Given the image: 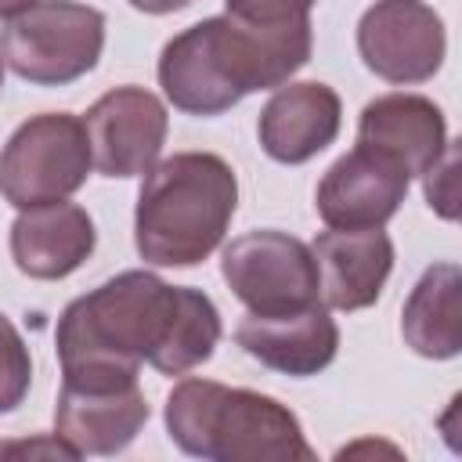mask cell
I'll list each match as a JSON object with an SVG mask.
<instances>
[{
    "label": "cell",
    "instance_id": "1",
    "mask_svg": "<svg viewBox=\"0 0 462 462\" xmlns=\"http://www.w3.org/2000/svg\"><path fill=\"white\" fill-rule=\"evenodd\" d=\"M217 303L191 285H166L152 271H123L72 300L54 332L65 368H130L144 361L162 375H184L220 343Z\"/></svg>",
    "mask_w": 462,
    "mask_h": 462
},
{
    "label": "cell",
    "instance_id": "2",
    "mask_svg": "<svg viewBox=\"0 0 462 462\" xmlns=\"http://www.w3.org/2000/svg\"><path fill=\"white\" fill-rule=\"evenodd\" d=\"M310 18L256 25L213 14L177 32L159 54V87L188 116H220L253 90L289 83L310 61Z\"/></svg>",
    "mask_w": 462,
    "mask_h": 462
},
{
    "label": "cell",
    "instance_id": "3",
    "mask_svg": "<svg viewBox=\"0 0 462 462\" xmlns=\"http://www.w3.org/2000/svg\"><path fill=\"white\" fill-rule=\"evenodd\" d=\"M238 177L217 152H173L144 173L134 209V245L155 267H195L227 235Z\"/></svg>",
    "mask_w": 462,
    "mask_h": 462
},
{
    "label": "cell",
    "instance_id": "4",
    "mask_svg": "<svg viewBox=\"0 0 462 462\" xmlns=\"http://www.w3.org/2000/svg\"><path fill=\"white\" fill-rule=\"evenodd\" d=\"M166 433L209 462H310L314 448L300 419L278 397L224 386L217 379H180L166 397Z\"/></svg>",
    "mask_w": 462,
    "mask_h": 462
},
{
    "label": "cell",
    "instance_id": "5",
    "mask_svg": "<svg viewBox=\"0 0 462 462\" xmlns=\"http://www.w3.org/2000/svg\"><path fill=\"white\" fill-rule=\"evenodd\" d=\"M105 51V14L76 0H32L4 18L0 61L25 83L65 87L87 76Z\"/></svg>",
    "mask_w": 462,
    "mask_h": 462
},
{
    "label": "cell",
    "instance_id": "6",
    "mask_svg": "<svg viewBox=\"0 0 462 462\" xmlns=\"http://www.w3.org/2000/svg\"><path fill=\"white\" fill-rule=\"evenodd\" d=\"M87 126L72 112L29 116L0 148V195L14 209L61 202L90 177Z\"/></svg>",
    "mask_w": 462,
    "mask_h": 462
},
{
    "label": "cell",
    "instance_id": "7",
    "mask_svg": "<svg viewBox=\"0 0 462 462\" xmlns=\"http://www.w3.org/2000/svg\"><path fill=\"white\" fill-rule=\"evenodd\" d=\"M148 422V401L130 368H65L54 404V437H61L76 458L119 455Z\"/></svg>",
    "mask_w": 462,
    "mask_h": 462
},
{
    "label": "cell",
    "instance_id": "8",
    "mask_svg": "<svg viewBox=\"0 0 462 462\" xmlns=\"http://www.w3.org/2000/svg\"><path fill=\"white\" fill-rule=\"evenodd\" d=\"M220 274L249 314H282L321 303L314 253L285 231H249L231 238L220 256Z\"/></svg>",
    "mask_w": 462,
    "mask_h": 462
},
{
    "label": "cell",
    "instance_id": "9",
    "mask_svg": "<svg viewBox=\"0 0 462 462\" xmlns=\"http://www.w3.org/2000/svg\"><path fill=\"white\" fill-rule=\"evenodd\" d=\"M357 54L386 83H426L444 65L448 32L422 0H375L357 22Z\"/></svg>",
    "mask_w": 462,
    "mask_h": 462
},
{
    "label": "cell",
    "instance_id": "10",
    "mask_svg": "<svg viewBox=\"0 0 462 462\" xmlns=\"http://www.w3.org/2000/svg\"><path fill=\"white\" fill-rule=\"evenodd\" d=\"M83 126L97 173L123 180V177H144L159 162L170 116L152 90L126 83L101 94L87 108Z\"/></svg>",
    "mask_w": 462,
    "mask_h": 462
},
{
    "label": "cell",
    "instance_id": "11",
    "mask_svg": "<svg viewBox=\"0 0 462 462\" xmlns=\"http://www.w3.org/2000/svg\"><path fill=\"white\" fill-rule=\"evenodd\" d=\"M408 170L379 148L354 144L339 155L314 191V209L328 227H383L408 195Z\"/></svg>",
    "mask_w": 462,
    "mask_h": 462
},
{
    "label": "cell",
    "instance_id": "12",
    "mask_svg": "<svg viewBox=\"0 0 462 462\" xmlns=\"http://www.w3.org/2000/svg\"><path fill=\"white\" fill-rule=\"evenodd\" d=\"M235 343L256 357L263 368L307 379L336 361L339 325L325 303L282 310V314H245L235 328Z\"/></svg>",
    "mask_w": 462,
    "mask_h": 462
},
{
    "label": "cell",
    "instance_id": "13",
    "mask_svg": "<svg viewBox=\"0 0 462 462\" xmlns=\"http://www.w3.org/2000/svg\"><path fill=\"white\" fill-rule=\"evenodd\" d=\"M310 253L318 267V296L332 310L372 307L393 271V242L383 227L321 231Z\"/></svg>",
    "mask_w": 462,
    "mask_h": 462
},
{
    "label": "cell",
    "instance_id": "14",
    "mask_svg": "<svg viewBox=\"0 0 462 462\" xmlns=\"http://www.w3.org/2000/svg\"><path fill=\"white\" fill-rule=\"evenodd\" d=\"M343 126V101L328 83H282L260 108V148L285 166H300L325 152Z\"/></svg>",
    "mask_w": 462,
    "mask_h": 462
},
{
    "label": "cell",
    "instance_id": "15",
    "mask_svg": "<svg viewBox=\"0 0 462 462\" xmlns=\"http://www.w3.org/2000/svg\"><path fill=\"white\" fill-rule=\"evenodd\" d=\"M97 245L94 220L76 202H43L18 209L11 224V260L25 278L58 282L79 271Z\"/></svg>",
    "mask_w": 462,
    "mask_h": 462
},
{
    "label": "cell",
    "instance_id": "16",
    "mask_svg": "<svg viewBox=\"0 0 462 462\" xmlns=\"http://www.w3.org/2000/svg\"><path fill=\"white\" fill-rule=\"evenodd\" d=\"M357 141L397 159L408 177H422L448 144V119L430 97L397 90L361 108Z\"/></svg>",
    "mask_w": 462,
    "mask_h": 462
},
{
    "label": "cell",
    "instance_id": "17",
    "mask_svg": "<svg viewBox=\"0 0 462 462\" xmlns=\"http://www.w3.org/2000/svg\"><path fill=\"white\" fill-rule=\"evenodd\" d=\"M462 271L444 260L422 271L401 310L404 343L430 361H451L462 350Z\"/></svg>",
    "mask_w": 462,
    "mask_h": 462
},
{
    "label": "cell",
    "instance_id": "18",
    "mask_svg": "<svg viewBox=\"0 0 462 462\" xmlns=\"http://www.w3.org/2000/svg\"><path fill=\"white\" fill-rule=\"evenodd\" d=\"M32 383V357L7 314H0V415L14 411Z\"/></svg>",
    "mask_w": 462,
    "mask_h": 462
},
{
    "label": "cell",
    "instance_id": "19",
    "mask_svg": "<svg viewBox=\"0 0 462 462\" xmlns=\"http://www.w3.org/2000/svg\"><path fill=\"white\" fill-rule=\"evenodd\" d=\"M422 180H426L422 188H426L430 209H437L444 220H455L458 217V141L444 144V152L422 173Z\"/></svg>",
    "mask_w": 462,
    "mask_h": 462
},
{
    "label": "cell",
    "instance_id": "20",
    "mask_svg": "<svg viewBox=\"0 0 462 462\" xmlns=\"http://www.w3.org/2000/svg\"><path fill=\"white\" fill-rule=\"evenodd\" d=\"M227 14L242 18V22H256V25H285V22H300L310 18V7L318 0H224Z\"/></svg>",
    "mask_w": 462,
    "mask_h": 462
},
{
    "label": "cell",
    "instance_id": "21",
    "mask_svg": "<svg viewBox=\"0 0 462 462\" xmlns=\"http://www.w3.org/2000/svg\"><path fill=\"white\" fill-rule=\"evenodd\" d=\"M134 11H144V14H173V11H180V7H188V4H195V0H126Z\"/></svg>",
    "mask_w": 462,
    "mask_h": 462
},
{
    "label": "cell",
    "instance_id": "22",
    "mask_svg": "<svg viewBox=\"0 0 462 462\" xmlns=\"http://www.w3.org/2000/svg\"><path fill=\"white\" fill-rule=\"evenodd\" d=\"M32 0H0V18H11V14H18V11H25Z\"/></svg>",
    "mask_w": 462,
    "mask_h": 462
},
{
    "label": "cell",
    "instance_id": "23",
    "mask_svg": "<svg viewBox=\"0 0 462 462\" xmlns=\"http://www.w3.org/2000/svg\"><path fill=\"white\" fill-rule=\"evenodd\" d=\"M0 90H4V61H0Z\"/></svg>",
    "mask_w": 462,
    "mask_h": 462
}]
</instances>
